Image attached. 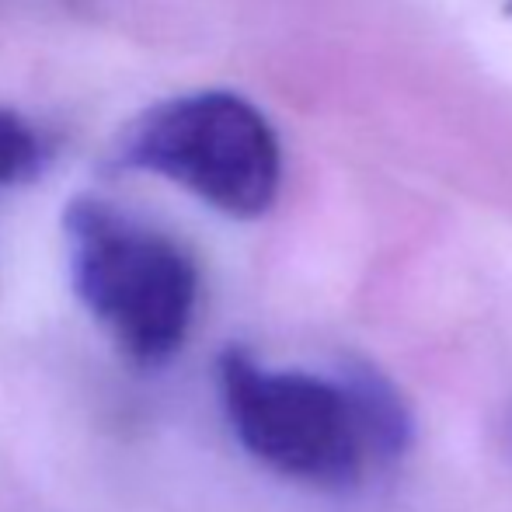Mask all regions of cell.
I'll use <instances>...</instances> for the list:
<instances>
[{"mask_svg": "<svg viewBox=\"0 0 512 512\" xmlns=\"http://www.w3.org/2000/svg\"><path fill=\"white\" fill-rule=\"evenodd\" d=\"M122 157L227 216H262L283 185V150L262 112L230 91H196L147 108Z\"/></svg>", "mask_w": 512, "mask_h": 512, "instance_id": "obj_3", "label": "cell"}, {"mask_svg": "<svg viewBox=\"0 0 512 512\" xmlns=\"http://www.w3.org/2000/svg\"><path fill=\"white\" fill-rule=\"evenodd\" d=\"M216 377L237 443L283 478L349 488L408 446V411L373 373L328 380L227 349Z\"/></svg>", "mask_w": 512, "mask_h": 512, "instance_id": "obj_1", "label": "cell"}, {"mask_svg": "<svg viewBox=\"0 0 512 512\" xmlns=\"http://www.w3.org/2000/svg\"><path fill=\"white\" fill-rule=\"evenodd\" d=\"M63 230L70 279L91 317L129 363H168L199 307V269L189 251L102 199H77Z\"/></svg>", "mask_w": 512, "mask_h": 512, "instance_id": "obj_2", "label": "cell"}, {"mask_svg": "<svg viewBox=\"0 0 512 512\" xmlns=\"http://www.w3.org/2000/svg\"><path fill=\"white\" fill-rule=\"evenodd\" d=\"M39 164H42L39 133L18 112L0 108V185H11L35 175Z\"/></svg>", "mask_w": 512, "mask_h": 512, "instance_id": "obj_4", "label": "cell"}]
</instances>
